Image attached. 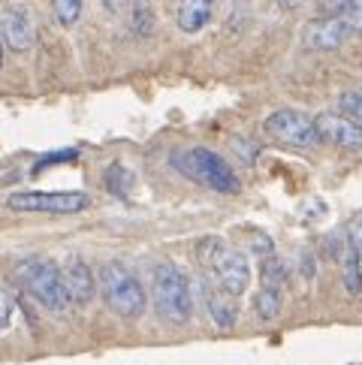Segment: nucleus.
<instances>
[{"label": "nucleus", "mask_w": 362, "mask_h": 365, "mask_svg": "<svg viewBox=\"0 0 362 365\" xmlns=\"http://www.w3.org/2000/svg\"><path fill=\"white\" fill-rule=\"evenodd\" d=\"M217 0H178L175 24L181 34H200L214 16Z\"/></svg>", "instance_id": "13"}, {"label": "nucleus", "mask_w": 362, "mask_h": 365, "mask_svg": "<svg viewBox=\"0 0 362 365\" xmlns=\"http://www.w3.org/2000/svg\"><path fill=\"white\" fill-rule=\"evenodd\" d=\"M347 236H351V245L356 247V251H362V212L353 215L351 227H347Z\"/></svg>", "instance_id": "23"}, {"label": "nucleus", "mask_w": 362, "mask_h": 365, "mask_svg": "<svg viewBox=\"0 0 362 365\" xmlns=\"http://www.w3.org/2000/svg\"><path fill=\"white\" fill-rule=\"evenodd\" d=\"M197 259L205 269V275H212L224 287L229 296H242L251 284V263L239 247L227 245L221 236H205L197 245Z\"/></svg>", "instance_id": "3"}, {"label": "nucleus", "mask_w": 362, "mask_h": 365, "mask_svg": "<svg viewBox=\"0 0 362 365\" xmlns=\"http://www.w3.org/2000/svg\"><path fill=\"white\" fill-rule=\"evenodd\" d=\"M341 19L351 24L353 31H362V0H347V4H344V12H341Z\"/></svg>", "instance_id": "22"}, {"label": "nucleus", "mask_w": 362, "mask_h": 365, "mask_svg": "<svg viewBox=\"0 0 362 365\" xmlns=\"http://www.w3.org/2000/svg\"><path fill=\"white\" fill-rule=\"evenodd\" d=\"M362 251H356L353 245L344 247L341 254V272H344V290L351 296H359L362 293V259H359Z\"/></svg>", "instance_id": "14"}, {"label": "nucleus", "mask_w": 362, "mask_h": 365, "mask_svg": "<svg viewBox=\"0 0 362 365\" xmlns=\"http://www.w3.org/2000/svg\"><path fill=\"white\" fill-rule=\"evenodd\" d=\"M299 4H302V0H278V6H281V9H296Z\"/></svg>", "instance_id": "25"}, {"label": "nucleus", "mask_w": 362, "mask_h": 365, "mask_svg": "<svg viewBox=\"0 0 362 365\" xmlns=\"http://www.w3.org/2000/svg\"><path fill=\"white\" fill-rule=\"evenodd\" d=\"M281 305H284V290L281 287H260L254 296V311L260 314V320H275L281 314Z\"/></svg>", "instance_id": "15"}, {"label": "nucleus", "mask_w": 362, "mask_h": 365, "mask_svg": "<svg viewBox=\"0 0 362 365\" xmlns=\"http://www.w3.org/2000/svg\"><path fill=\"white\" fill-rule=\"evenodd\" d=\"M263 130L275 142L290 145V148H314L320 142L314 118L299 109H275L272 115H266Z\"/></svg>", "instance_id": "7"}, {"label": "nucleus", "mask_w": 362, "mask_h": 365, "mask_svg": "<svg viewBox=\"0 0 362 365\" xmlns=\"http://www.w3.org/2000/svg\"><path fill=\"white\" fill-rule=\"evenodd\" d=\"M16 278L24 287V293L46 311L61 314V311H67L73 305L67 284H63V272L51 257H43V254L21 257L16 263Z\"/></svg>", "instance_id": "1"}, {"label": "nucleus", "mask_w": 362, "mask_h": 365, "mask_svg": "<svg viewBox=\"0 0 362 365\" xmlns=\"http://www.w3.org/2000/svg\"><path fill=\"white\" fill-rule=\"evenodd\" d=\"M284 275H287V269H284V263L278 257H266L263 259V266H260V281L266 287H284Z\"/></svg>", "instance_id": "18"}, {"label": "nucleus", "mask_w": 362, "mask_h": 365, "mask_svg": "<svg viewBox=\"0 0 362 365\" xmlns=\"http://www.w3.org/2000/svg\"><path fill=\"white\" fill-rule=\"evenodd\" d=\"M197 293H200V299L205 302V308H209V317H212L214 326H221V329L236 326V320H239V299L229 296L212 275H202L200 278Z\"/></svg>", "instance_id": "10"}, {"label": "nucleus", "mask_w": 362, "mask_h": 365, "mask_svg": "<svg viewBox=\"0 0 362 365\" xmlns=\"http://www.w3.org/2000/svg\"><path fill=\"white\" fill-rule=\"evenodd\" d=\"M16 212H46V215H79L90 208V193L85 190H19L6 200Z\"/></svg>", "instance_id": "6"}, {"label": "nucleus", "mask_w": 362, "mask_h": 365, "mask_svg": "<svg viewBox=\"0 0 362 365\" xmlns=\"http://www.w3.org/2000/svg\"><path fill=\"white\" fill-rule=\"evenodd\" d=\"M338 106H341V112H344V115H351L353 121H359V124H362V88L341 94Z\"/></svg>", "instance_id": "19"}, {"label": "nucleus", "mask_w": 362, "mask_h": 365, "mask_svg": "<svg viewBox=\"0 0 362 365\" xmlns=\"http://www.w3.org/2000/svg\"><path fill=\"white\" fill-rule=\"evenodd\" d=\"M133 185H136V175H133L127 166L112 163V166L106 169V190L112 193V197H118V200H130Z\"/></svg>", "instance_id": "16"}, {"label": "nucleus", "mask_w": 362, "mask_h": 365, "mask_svg": "<svg viewBox=\"0 0 362 365\" xmlns=\"http://www.w3.org/2000/svg\"><path fill=\"white\" fill-rule=\"evenodd\" d=\"M100 4H103V6H106L109 12H118V9L124 6V0H100Z\"/></svg>", "instance_id": "24"}, {"label": "nucleus", "mask_w": 362, "mask_h": 365, "mask_svg": "<svg viewBox=\"0 0 362 365\" xmlns=\"http://www.w3.org/2000/svg\"><path fill=\"white\" fill-rule=\"evenodd\" d=\"M0 67H4V36H0Z\"/></svg>", "instance_id": "26"}, {"label": "nucleus", "mask_w": 362, "mask_h": 365, "mask_svg": "<svg viewBox=\"0 0 362 365\" xmlns=\"http://www.w3.org/2000/svg\"><path fill=\"white\" fill-rule=\"evenodd\" d=\"M12 314H16V302H12V296L4 284H0V332L9 329L12 323Z\"/></svg>", "instance_id": "21"}, {"label": "nucleus", "mask_w": 362, "mask_h": 365, "mask_svg": "<svg viewBox=\"0 0 362 365\" xmlns=\"http://www.w3.org/2000/svg\"><path fill=\"white\" fill-rule=\"evenodd\" d=\"M151 299L157 305L160 317H166L170 323H190L193 317V281L178 263H160L154 266L151 275Z\"/></svg>", "instance_id": "4"}, {"label": "nucleus", "mask_w": 362, "mask_h": 365, "mask_svg": "<svg viewBox=\"0 0 362 365\" xmlns=\"http://www.w3.org/2000/svg\"><path fill=\"white\" fill-rule=\"evenodd\" d=\"M63 272V284H67V293L73 299V305H90L94 302V293H97V275L90 272V266L85 263L82 254L70 251L61 263Z\"/></svg>", "instance_id": "11"}, {"label": "nucleus", "mask_w": 362, "mask_h": 365, "mask_svg": "<svg viewBox=\"0 0 362 365\" xmlns=\"http://www.w3.org/2000/svg\"><path fill=\"white\" fill-rule=\"evenodd\" d=\"M0 36L12 51H31L36 43V21L33 12L24 4H6L0 12Z\"/></svg>", "instance_id": "8"}, {"label": "nucleus", "mask_w": 362, "mask_h": 365, "mask_svg": "<svg viewBox=\"0 0 362 365\" xmlns=\"http://www.w3.org/2000/svg\"><path fill=\"white\" fill-rule=\"evenodd\" d=\"M317 133L323 142H332L335 148L344 151H362V124L353 121L344 112H323L314 118Z\"/></svg>", "instance_id": "9"}, {"label": "nucleus", "mask_w": 362, "mask_h": 365, "mask_svg": "<svg viewBox=\"0 0 362 365\" xmlns=\"http://www.w3.org/2000/svg\"><path fill=\"white\" fill-rule=\"evenodd\" d=\"M97 287H100V296L112 314H118L124 320H139L145 314V308H148L145 287H142L136 272L118 263V259H109V263L100 266Z\"/></svg>", "instance_id": "2"}, {"label": "nucleus", "mask_w": 362, "mask_h": 365, "mask_svg": "<svg viewBox=\"0 0 362 365\" xmlns=\"http://www.w3.org/2000/svg\"><path fill=\"white\" fill-rule=\"evenodd\" d=\"M82 9H85V0H51V12H55L61 28H73L82 19Z\"/></svg>", "instance_id": "17"}, {"label": "nucleus", "mask_w": 362, "mask_h": 365, "mask_svg": "<svg viewBox=\"0 0 362 365\" xmlns=\"http://www.w3.org/2000/svg\"><path fill=\"white\" fill-rule=\"evenodd\" d=\"M133 28H136L142 36H148L151 28H154V12H151V6L145 4V0H139V4L133 6Z\"/></svg>", "instance_id": "20"}, {"label": "nucleus", "mask_w": 362, "mask_h": 365, "mask_svg": "<svg viewBox=\"0 0 362 365\" xmlns=\"http://www.w3.org/2000/svg\"><path fill=\"white\" fill-rule=\"evenodd\" d=\"M353 34V28L347 24L341 16H332V19H317L311 21L305 28L302 34V43L305 48H311V51H332V48H338L344 46V40Z\"/></svg>", "instance_id": "12"}, {"label": "nucleus", "mask_w": 362, "mask_h": 365, "mask_svg": "<svg viewBox=\"0 0 362 365\" xmlns=\"http://www.w3.org/2000/svg\"><path fill=\"white\" fill-rule=\"evenodd\" d=\"M172 166L178 169L181 175H187L200 185L212 187L217 193H239V178H236V169H232L221 154L212 151V148H187V151H178L172 154Z\"/></svg>", "instance_id": "5"}]
</instances>
